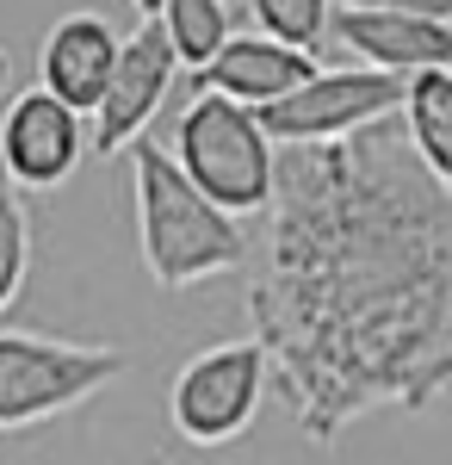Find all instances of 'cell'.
Listing matches in <instances>:
<instances>
[{
    "label": "cell",
    "mask_w": 452,
    "mask_h": 465,
    "mask_svg": "<svg viewBox=\"0 0 452 465\" xmlns=\"http://www.w3.org/2000/svg\"><path fill=\"white\" fill-rule=\"evenodd\" d=\"M131 155V199H137V242H142V267L155 273V286H205L223 280L248 261V230L242 217L217 212L205 193L174 168L168 149H155V137L124 143Z\"/></svg>",
    "instance_id": "obj_2"
},
{
    "label": "cell",
    "mask_w": 452,
    "mask_h": 465,
    "mask_svg": "<svg viewBox=\"0 0 452 465\" xmlns=\"http://www.w3.org/2000/svg\"><path fill=\"white\" fill-rule=\"evenodd\" d=\"M329 6H366V13H421V19H452V0H329Z\"/></svg>",
    "instance_id": "obj_16"
},
{
    "label": "cell",
    "mask_w": 452,
    "mask_h": 465,
    "mask_svg": "<svg viewBox=\"0 0 452 465\" xmlns=\"http://www.w3.org/2000/svg\"><path fill=\"white\" fill-rule=\"evenodd\" d=\"M403 100V74L378 69H316L310 81H298L291 94H279L267 106H254V124L267 131L273 149H304V143H335L353 131L384 124Z\"/></svg>",
    "instance_id": "obj_5"
},
{
    "label": "cell",
    "mask_w": 452,
    "mask_h": 465,
    "mask_svg": "<svg viewBox=\"0 0 452 465\" xmlns=\"http://www.w3.org/2000/svg\"><path fill=\"white\" fill-rule=\"evenodd\" d=\"M403 143L434 180L452 186V69H416L403 74Z\"/></svg>",
    "instance_id": "obj_12"
},
{
    "label": "cell",
    "mask_w": 452,
    "mask_h": 465,
    "mask_svg": "<svg viewBox=\"0 0 452 465\" xmlns=\"http://www.w3.org/2000/svg\"><path fill=\"white\" fill-rule=\"evenodd\" d=\"M310 74H316V50L279 44V37L248 25V32H230L211 50V63L192 69V94H223V100L254 112V106H267V100H279V94H291Z\"/></svg>",
    "instance_id": "obj_10"
},
{
    "label": "cell",
    "mask_w": 452,
    "mask_h": 465,
    "mask_svg": "<svg viewBox=\"0 0 452 465\" xmlns=\"http://www.w3.org/2000/svg\"><path fill=\"white\" fill-rule=\"evenodd\" d=\"M260 391H267L260 341H217L180 366L168 391V422L186 447H230L260 416Z\"/></svg>",
    "instance_id": "obj_6"
},
{
    "label": "cell",
    "mask_w": 452,
    "mask_h": 465,
    "mask_svg": "<svg viewBox=\"0 0 452 465\" xmlns=\"http://www.w3.org/2000/svg\"><path fill=\"white\" fill-rule=\"evenodd\" d=\"M267 267L248 317L291 422L335 440L427 410L452 379V186L372 124L273 155Z\"/></svg>",
    "instance_id": "obj_1"
},
{
    "label": "cell",
    "mask_w": 452,
    "mask_h": 465,
    "mask_svg": "<svg viewBox=\"0 0 452 465\" xmlns=\"http://www.w3.org/2000/svg\"><path fill=\"white\" fill-rule=\"evenodd\" d=\"M25 267H32V217H25L19 186L0 168V317L13 311V298L25 286Z\"/></svg>",
    "instance_id": "obj_14"
},
{
    "label": "cell",
    "mask_w": 452,
    "mask_h": 465,
    "mask_svg": "<svg viewBox=\"0 0 452 465\" xmlns=\"http://www.w3.org/2000/svg\"><path fill=\"white\" fill-rule=\"evenodd\" d=\"M6 74H13V63H6V50H0V94H6Z\"/></svg>",
    "instance_id": "obj_18"
},
{
    "label": "cell",
    "mask_w": 452,
    "mask_h": 465,
    "mask_svg": "<svg viewBox=\"0 0 452 465\" xmlns=\"http://www.w3.org/2000/svg\"><path fill=\"white\" fill-rule=\"evenodd\" d=\"M174 168L217 212L242 217V212H267L273 199V155L267 131L254 124V112L223 100V94H192V106L174 124Z\"/></svg>",
    "instance_id": "obj_3"
},
{
    "label": "cell",
    "mask_w": 452,
    "mask_h": 465,
    "mask_svg": "<svg viewBox=\"0 0 452 465\" xmlns=\"http://www.w3.org/2000/svg\"><path fill=\"white\" fill-rule=\"evenodd\" d=\"M87 155V118L63 100H50L44 87L13 94L0 112V168L19 193H50L81 168Z\"/></svg>",
    "instance_id": "obj_8"
},
{
    "label": "cell",
    "mask_w": 452,
    "mask_h": 465,
    "mask_svg": "<svg viewBox=\"0 0 452 465\" xmlns=\"http://www.w3.org/2000/svg\"><path fill=\"white\" fill-rule=\"evenodd\" d=\"M112 56H118V32L105 25L100 13H63L44 32V50H37V87L87 118V112L100 106Z\"/></svg>",
    "instance_id": "obj_11"
},
{
    "label": "cell",
    "mask_w": 452,
    "mask_h": 465,
    "mask_svg": "<svg viewBox=\"0 0 452 465\" xmlns=\"http://www.w3.org/2000/svg\"><path fill=\"white\" fill-rule=\"evenodd\" d=\"M174 74H180V63H174V50H168V37H162L155 19H142L131 37H118V56H112V74H105V87H100L87 143L100 149V155H118L124 143H137L142 131L155 124V112L168 106Z\"/></svg>",
    "instance_id": "obj_7"
},
{
    "label": "cell",
    "mask_w": 452,
    "mask_h": 465,
    "mask_svg": "<svg viewBox=\"0 0 452 465\" xmlns=\"http://www.w3.org/2000/svg\"><path fill=\"white\" fill-rule=\"evenodd\" d=\"M155 25H162L180 69H199V63H211V50L230 37V6L223 0H162Z\"/></svg>",
    "instance_id": "obj_13"
},
{
    "label": "cell",
    "mask_w": 452,
    "mask_h": 465,
    "mask_svg": "<svg viewBox=\"0 0 452 465\" xmlns=\"http://www.w3.org/2000/svg\"><path fill=\"white\" fill-rule=\"evenodd\" d=\"M131 6H137L142 19H155V6H162V0H131Z\"/></svg>",
    "instance_id": "obj_17"
},
{
    "label": "cell",
    "mask_w": 452,
    "mask_h": 465,
    "mask_svg": "<svg viewBox=\"0 0 452 465\" xmlns=\"http://www.w3.org/2000/svg\"><path fill=\"white\" fill-rule=\"evenodd\" d=\"M124 372L118 348L100 341H50L25 329H0V434L50 422L74 403H87Z\"/></svg>",
    "instance_id": "obj_4"
},
{
    "label": "cell",
    "mask_w": 452,
    "mask_h": 465,
    "mask_svg": "<svg viewBox=\"0 0 452 465\" xmlns=\"http://www.w3.org/2000/svg\"><path fill=\"white\" fill-rule=\"evenodd\" d=\"M248 25L279 37V44L316 50L322 25H329V0H248Z\"/></svg>",
    "instance_id": "obj_15"
},
{
    "label": "cell",
    "mask_w": 452,
    "mask_h": 465,
    "mask_svg": "<svg viewBox=\"0 0 452 465\" xmlns=\"http://www.w3.org/2000/svg\"><path fill=\"white\" fill-rule=\"evenodd\" d=\"M322 37H335L359 69L378 74H416V69H452V19L421 13H366V6H329Z\"/></svg>",
    "instance_id": "obj_9"
}]
</instances>
